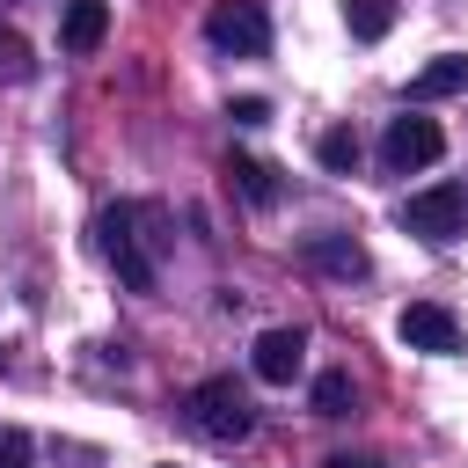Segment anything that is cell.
<instances>
[{
	"instance_id": "obj_18",
	"label": "cell",
	"mask_w": 468,
	"mask_h": 468,
	"mask_svg": "<svg viewBox=\"0 0 468 468\" xmlns=\"http://www.w3.org/2000/svg\"><path fill=\"white\" fill-rule=\"evenodd\" d=\"M329 468H380L373 453H329Z\"/></svg>"
},
{
	"instance_id": "obj_17",
	"label": "cell",
	"mask_w": 468,
	"mask_h": 468,
	"mask_svg": "<svg viewBox=\"0 0 468 468\" xmlns=\"http://www.w3.org/2000/svg\"><path fill=\"white\" fill-rule=\"evenodd\" d=\"M0 58H7V73H29V58H22V37H0Z\"/></svg>"
},
{
	"instance_id": "obj_10",
	"label": "cell",
	"mask_w": 468,
	"mask_h": 468,
	"mask_svg": "<svg viewBox=\"0 0 468 468\" xmlns=\"http://www.w3.org/2000/svg\"><path fill=\"white\" fill-rule=\"evenodd\" d=\"M439 95H468V51H446L410 73V102H439Z\"/></svg>"
},
{
	"instance_id": "obj_16",
	"label": "cell",
	"mask_w": 468,
	"mask_h": 468,
	"mask_svg": "<svg viewBox=\"0 0 468 468\" xmlns=\"http://www.w3.org/2000/svg\"><path fill=\"white\" fill-rule=\"evenodd\" d=\"M227 117H234V124H263V117H271V102H263V95H241Z\"/></svg>"
},
{
	"instance_id": "obj_5",
	"label": "cell",
	"mask_w": 468,
	"mask_h": 468,
	"mask_svg": "<svg viewBox=\"0 0 468 468\" xmlns=\"http://www.w3.org/2000/svg\"><path fill=\"white\" fill-rule=\"evenodd\" d=\"M446 154V132L431 124V117H395L388 124V139H380V161L395 168V176H410V168H431Z\"/></svg>"
},
{
	"instance_id": "obj_4",
	"label": "cell",
	"mask_w": 468,
	"mask_h": 468,
	"mask_svg": "<svg viewBox=\"0 0 468 468\" xmlns=\"http://www.w3.org/2000/svg\"><path fill=\"white\" fill-rule=\"evenodd\" d=\"M402 227L424 234V241H453V234L468 227V190H461V183H431V190H417V197L402 205Z\"/></svg>"
},
{
	"instance_id": "obj_15",
	"label": "cell",
	"mask_w": 468,
	"mask_h": 468,
	"mask_svg": "<svg viewBox=\"0 0 468 468\" xmlns=\"http://www.w3.org/2000/svg\"><path fill=\"white\" fill-rule=\"evenodd\" d=\"M0 468H29V431H0Z\"/></svg>"
},
{
	"instance_id": "obj_7",
	"label": "cell",
	"mask_w": 468,
	"mask_h": 468,
	"mask_svg": "<svg viewBox=\"0 0 468 468\" xmlns=\"http://www.w3.org/2000/svg\"><path fill=\"white\" fill-rule=\"evenodd\" d=\"M249 358H256V380H271V388H285V380H292V373L307 366V336H300V329H263Z\"/></svg>"
},
{
	"instance_id": "obj_3",
	"label": "cell",
	"mask_w": 468,
	"mask_h": 468,
	"mask_svg": "<svg viewBox=\"0 0 468 468\" xmlns=\"http://www.w3.org/2000/svg\"><path fill=\"white\" fill-rule=\"evenodd\" d=\"M190 424H197L205 439L234 446V439H249L256 410H249V395H241L234 380H197V388H190Z\"/></svg>"
},
{
	"instance_id": "obj_12",
	"label": "cell",
	"mask_w": 468,
	"mask_h": 468,
	"mask_svg": "<svg viewBox=\"0 0 468 468\" xmlns=\"http://www.w3.org/2000/svg\"><path fill=\"white\" fill-rule=\"evenodd\" d=\"M314 154H322V168H329V176H351V168H358V132H351V124H336V132H322V139H314Z\"/></svg>"
},
{
	"instance_id": "obj_13",
	"label": "cell",
	"mask_w": 468,
	"mask_h": 468,
	"mask_svg": "<svg viewBox=\"0 0 468 468\" xmlns=\"http://www.w3.org/2000/svg\"><path fill=\"white\" fill-rule=\"evenodd\" d=\"M351 410H358L351 373H322V380H314V417H351Z\"/></svg>"
},
{
	"instance_id": "obj_2",
	"label": "cell",
	"mask_w": 468,
	"mask_h": 468,
	"mask_svg": "<svg viewBox=\"0 0 468 468\" xmlns=\"http://www.w3.org/2000/svg\"><path fill=\"white\" fill-rule=\"evenodd\" d=\"M205 37L227 58H263L271 51V15H263V0H219L205 15Z\"/></svg>"
},
{
	"instance_id": "obj_8",
	"label": "cell",
	"mask_w": 468,
	"mask_h": 468,
	"mask_svg": "<svg viewBox=\"0 0 468 468\" xmlns=\"http://www.w3.org/2000/svg\"><path fill=\"white\" fill-rule=\"evenodd\" d=\"M300 256L314 263V271H329V278H366L373 263H366V249L351 241V234H307L300 241Z\"/></svg>"
},
{
	"instance_id": "obj_14",
	"label": "cell",
	"mask_w": 468,
	"mask_h": 468,
	"mask_svg": "<svg viewBox=\"0 0 468 468\" xmlns=\"http://www.w3.org/2000/svg\"><path fill=\"white\" fill-rule=\"evenodd\" d=\"M344 15H351V37H366V44H373V37H388V22H395V0H351Z\"/></svg>"
},
{
	"instance_id": "obj_1",
	"label": "cell",
	"mask_w": 468,
	"mask_h": 468,
	"mask_svg": "<svg viewBox=\"0 0 468 468\" xmlns=\"http://www.w3.org/2000/svg\"><path fill=\"white\" fill-rule=\"evenodd\" d=\"M146 205H110L102 212V256L117 263L124 292H154L161 285V263H154V234H146Z\"/></svg>"
},
{
	"instance_id": "obj_6",
	"label": "cell",
	"mask_w": 468,
	"mask_h": 468,
	"mask_svg": "<svg viewBox=\"0 0 468 468\" xmlns=\"http://www.w3.org/2000/svg\"><path fill=\"white\" fill-rule=\"evenodd\" d=\"M395 336H402L410 351H431V358L461 351V322H453V307H439V300H410L402 322H395Z\"/></svg>"
},
{
	"instance_id": "obj_9",
	"label": "cell",
	"mask_w": 468,
	"mask_h": 468,
	"mask_svg": "<svg viewBox=\"0 0 468 468\" xmlns=\"http://www.w3.org/2000/svg\"><path fill=\"white\" fill-rule=\"evenodd\" d=\"M110 37V0H66V22H58V44L73 58H88L95 44Z\"/></svg>"
},
{
	"instance_id": "obj_11",
	"label": "cell",
	"mask_w": 468,
	"mask_h": 468,
	"mask_svg": "<svg viewBox=\"0 0 468 468\" xmlns=\"http://www.w3.org/2000/svg\"><path fill=\"white\" fill-rule=\"evenodd\" d=\"M227 183H234V190H241L256 212H263V205H278V183H271V168H263V161H249V154H227Z\"/></svg>"
}]
</instances>
